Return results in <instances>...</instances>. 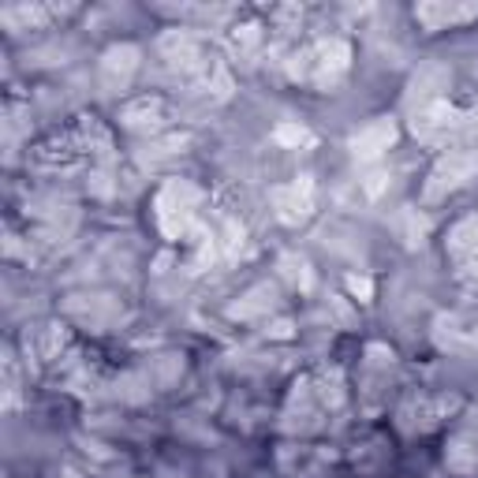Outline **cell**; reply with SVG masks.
I'll use <instances>...</instances> for the list:
<instances>
[{
  "mask_svg": "<svg viewBox=\"0 0 478 478\" xmlns=\"http://www.w3.org/2000/svg\"><path fill=\"white\" fill-rule=\"evenodd\" d=\"M478 172V153L474 150H449L430 172V184H427V199H445L449 191L464 187L471 176Z\"/></svg>",
  "mask_w": 478,
  "mask_h": 478,
  "instance_id": "obj_1",
  "label": "cell"
},
{
  "mask_svg": "<svg viewBox=\"0 0 478 478\" xmlns=\"http://www.w3.org/2000/svg\"><path fill=\"white\" fill-rule=\"evenodd\" d=\"M194 202H199V191H194L191 184H180V180L165 184V191L157 194V217H161V228L168 236H184L187 232Z\"/></svg>",
  "mask_w": 478,
  "mask_h": 478,
  "instance_id": "obj_2",
  "label": "cell"
},
{
  "mask_svg": "<svg viewBox=\"0 0 478 478\" xmlns=\"http://www.w3.org/2000/svg\"><path fill=\"white\" fill-rule=\"evenodd\" d=\"M449 86V67L445 64H422L411 86H407V109L411 113H422L430 109V105L441 101V90Z\"/></svg>",
  "mask_w": 478,
  "mask_h": 478,
  "instance_id": "obj_3",
  "label": "cell"
},
{
  "mask_svg": "<svg viewBox=\"0 0 478 478\" xmlns=\"http://www.w3.org/2000/svg\"><path fill=\"white\" fill-rule=\"evenodd\" d=\"M393 143H396V123L381 116L374 123H366V128L351 138V153H356L359 161H374V157H381Z\"/></svg>",
  "mask_w": 478,
  "mask_h": 478,
  "instance_id": "obj_4",
  "label": "cell"
},
{
  "mask_svg": "<svg viewBox=\"0 0 478 478\" xmlns=\"http://www.w3.org/2000/svg\"><path fill=\"white\" fill-rule=\"evenodd\" d=\"M135 67H138V49L135 45H113L101 57V82H105V90H123V86L131 82Z\"/></svg>",
  "mask_w": 478,
  "mask_h": 478,
  "instance_id": "obj_5",
  "label": "cell"
},
{
  "mask_svg": "<svg viewBox=\"0 0 478 478\" xmlns=\"http://www.w3.org/2000/svg\"><path fill=\"white\" fill-rule=\"evenodd\" d=\"M277 209H280V217L285 221H307L310 217V206H314V187H310V180L303 176V180H295L292 187H280L277 194Z\"/></svg>",
  "mask_w": 478,
  "mask_h": 478,
  "instance_id": "obj_6",
  "label": "cell"
},
{
  "mask_svg": "<svg viewBox=\"0 0 478 478\" xmlns=\"http://www.w3.org/2000/svg\"><path fill=\"white\" fill-rule=\"evenodd\" d=\"M415 15H419V23H427L430 30H445L456 23L478 20V4H419Z\"/></svg>",
  "mask_w": 478,
  "mask_h": 478,
  "instance_id": "obj_7",
  "label": "cell"
},
{
  "mask_svg": "<svg viewBox=\"0 0 478 478\" xmlns=\"http://www.w3.org/2000/svg\"><path fill=\"white\" fill-rule=\"evenodd\" d=\"M348 57H351V49L341 38L322 42V49H317V82H322V86L333 82L348 67Z\"/></svg>",
  "mask_w": 478,
  "mask_h": 478,
  "instance_id": "obj_8",
  "label": "cell"
},
{
  "mask_svg": "<svg viewBox=\"0 0 478 478\" xmlns=\"http://www.w3.org/2000/svg\"><path fill=\"white\" fill-rule=\"evenodd\" d=\"M449 251L456 258H478V217H464L449 232Z\"/></svg>",
  "mask_w": 478,
  "mask_h": 478,
  "instance_id": "obj_9",
  "label": "cell"
},
{
  "mask_svg": "<svg viewBox=\"0 0 478 478\" xmlns=\"http://www.w3.org/2000/svg\"><path fill=\"white\" fill-rule=\"evenodd\" d=\"M273 303H277V295H273V288L270 285H258V288H251L247 292L239 303H232V317H258V314H265V310H273Z\"/></svg>",
  "mask_w": 478,
  "mask_h": 478,
  "instance_id": "obj_10",
  "label": "cell"
},
{
  "mask_svg": "<svg viewBox=\"0 0 478 478\" xmlns=\"http://www.w3.org/2000/svg\"><path fill=\"white\" fill-rule=\"evenodd\" d=\"M161 113H165L161 101H157V98H143V101H135V105L123 109V123H128V128H153V123L161 120Z\"/></svg>",
  "mask_w": 478,
  "mask_h": 478,
  "instance_id": "obj_11",
  "label": "cell"
},
{
  "mask_svg": "<svg viewBox=\"0 0 478 478\" xmlns=\"http://www.w3.org/2000/svg\"><path fill=\"white\" fill-rule=\"evenodd\" d=\"M449 464L452 467H471L478 464V441L474 437H456L449 445Z\"/></svg>",
  "mask_w": 478,
  "mask_h": 478,
  "instance_id": "obj_12",
  "label": "cell"
},
{
  "mask_svg": "<svg viewBox=\"0 0 478 478\" xmlns=\"http://www.w3.org/2000/svg\"><path fill=\"white\" fill-rule=\"evenodd\" d=\"M277 138H280V143L299 146V143H307V131H303V128H295V123H285V128H277Z\"/></svg>",
  "mask_w": 478,
  "mask_h": 478,
  "instance_id": "obj_13",
  "label": "cell"
},
{
  "mask_svg": "<svg viewBox=\"0 0 478 478\" xmlns=\"http://www.w3.org/2000/svg\"><path fill=\"white\" fill-rule=\"evenodd\" d=\"M232 42H236L239 49H247V45H255V42H258V27H255V23H247V27H236V34H232Z\"/></svg>",
  "mask_w": 478,
  "mask_h": 478,
  "instance_id": "obj_14",
  "label": "cell"
},
{
  "mask_svg": "<svg viewBox=\"0 0 478 478\" xmlns=\"http://www.w3.org/2000/svg\"><path fill=\"white\" fill-rule=\"evenodd\" d=\"M138 385H143V378H123V396H128V400H143L146 393H138Z\"/></svg>",
  "mask_w": 478,
  "mask_h": 478,
  "instance_id": "obj_15",
  "label": "cell"
},
{
  "mask_svg": "<svg viewBox=\"0 0 478 478\" xmlns=\"http://www.w3.org/2000/svg\"><path fill=\"white\" fill-rule=\"evenodd\" d=\"M348 288L356 292V295H363V299H370V292H374V288H370V280H366V277H348Z\"/></svg>",
  "mask_w": 478,
  "mask_h": 478,
  "instance_id": "obj_16",
  "label": "cell"
},
{
  "mask_svg": "<svg viewBox=\"0 0 478 478\" xmlns=\"http://www.w3.org/2000/svg\"><path fill=\"white\" fill-rule=\"evenodd\" d=\"M273 333H277V336H288V333H292V325H288V322H277V325H273Z\"/></svg>",
  "mask_w": 478,
  "mask_h": 478,
  "instance_id": "obj_17",
  "label": "cell"
}]
</instances>
